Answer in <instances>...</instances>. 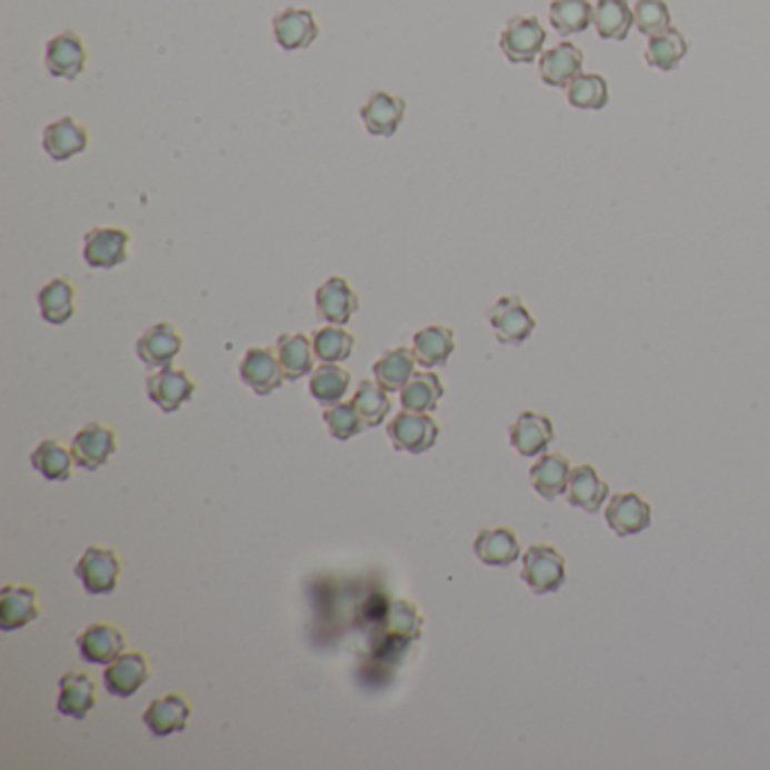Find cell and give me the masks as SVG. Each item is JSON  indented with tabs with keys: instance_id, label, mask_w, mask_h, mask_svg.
Wrapping results in <instances>:
<instances>
[{
	"instance_id": "cell-1",
	"label": "cell",
	"mask_w": 770,
	"mask_h": 770,
	"mask_svg": "<svg viewBox=\"0 0 770 770\" xmlns=\"http://www.w3.org/2000/svg\"><path fill=\"white\" fill-rule=\"evenodd\" d=\"M522 579L536 594H549L566 586V558L556 547L533 544L522 558Z\"/></svg>"
},
{
	"instance_id": "cell-2",
	"label": "cell",
	"mask_w": 770,
	"mask_h": 770,
	"mask_svg": "<svg viewBox=\"0 0 770 770\" xmlns=\"http://www.w3.org/2000/svg\"><path fill=\"white\" fill-rule=\"evenodd\" d=\"M387 434L396 450L423 454L437 446L441 430L430 413L402 409L387 426Z\"/></svg>"
},
{
	"instance_id": "cell-3",
	"label": "cell",
	"mask_w": 770,
	"mask_h": 770,
	"mask_svg": "<svg viewBox=\"0 0 770 770\" xmlns=\"http://www.w3.org/2000/svg\"><path fill=\"white\" fill-rule=\"evenodd\" d=\"M120 556L109 547H89L84 556L78 560L76 577L82 581L84 590L91 597L111 594L118 588L120 579Z\"/></svg>"
},
{
	"instance_id": "cell-4",
	"label": "cell",
	"mask_w": 770,
	"mask_h": 770,
	"mask_svg": "<svg viewBox=\"0 0 770 770\" xmlns=\"http://www.w3.org/2000/svg\"><path fill=\"white\" fill-rule=\"evenodd\" d=\"M87 46L73 30L61 32L46 43V68L52 78L78 80L87 68Z\"/></svg>"
},
{
	"instance_id": "cell-5",
	"label": "cell",
	"mask_w": 770,
	"mask_h": 770,
	"mask_svg": "<svg viewBox=\"0 0 770 770\" xmlns=\"http://www.w3.org/2000/svg\"><path fill=\"white\" fill-rule=\"evenodd\" d=\"M240 378L258 396H269L278 391L288 380L283 367L278 362L276 350L264 346H253L247 350L240 362Z\"/></svg>"
},
{
	"instance_id": "cell-6",
	"label": "cell",
	"mask_w": 770,
	"mask_h": 770,
	"mask_svg": "<svg viewBox=\"0 0 770 770\" xmlns=\"http://www.w3.org/2000/svg\"><path fill=\"white\" fill-rule=\"evenodd\" d=\"M41 146L52 161H70L89 150V129L80 120L63 116L43 129Z\"/></svg>"
},
{
	"instance_id": "cell-7",
	"label": "cell",
	"mask_w": 770,
	"mask_h": 770,
	"mask_svg": "<svg viewBox=\"0 0 770 770\" xmlns=\"http://www.w3.org/2000/svg\"><path fill=\"white\" fill-rule=\"evenodd\" d=\"M488 321L493 326L498 339L509 346L524 343L536 330V319L524 308L520 297H502L488 310Z\"/></svg>"
},
{
	"instance_id": "cell-8",
	"label": "cell",
	"mask_w": 770,
	"mask_h": 770,
	"mask_svg": "<svg viewBox=\"0 0 770 770\" xmlns=\"http://www.w3.org/2000/svg\"><path fill=\"white\" fill-rule=\"evenodd\" d=\"M544 41L547 32L538 19L516 17L507 23L500 37V48L511 63H531L542 52Z\"/></svg>"
},
{
	"instance_id": "cell-9",
	"label": "cell",
	"mask_w": 770,
	"mask_h": 770,
	"mask_svg": "<svg viewBox=\"0 0 770 770\" xmlns=\"http://www.w3.org/2000/svg\"><path fill=\"white\" fill-rule=\"evenodd\" d=\"M183 337L172 323H154L136 341V356L148 369L172 367L174 358L181 353Z\"/></svg>"
},
{
	"instance_id": "cell-10",
	"label": "cell",
	"mask_w": 770,
	"mask_h": 770,
	"mask_svg": "<svg viewBox=\"0 0 770 770\" xmlns=\"http://www.w3.org/2000/svg\"><path fill=\"white\" fill-rule=\"evenodd\" d=\"M194 380L190 378L188 371L166 367L152 373L146 380V391L148 398L163 411V413H174L181 404H186L194 396Z\"/></svg>"
},
{
	"instance_id": "cell-11",
	"label": "cell",
	"mask_w": 770,
	"mask_h": 770,
	"mask_svg": "<svg viewBox=\"0 0 770 770\" xmlns=\"http://www.w3.org/2000/svg\"><path fill=\"white\" fill-rule=\"evenodd\" d=\"M116 450H118L116 432L111 428H104L102 423H89L87 428H82L73 437V446H70L76 466L89 472L100 470L116 454Z\"/></svg>"
},
{
	"instance_id": "cell-12",
	"label": "cell",
	"mask_w": 770,
	"mask_h": 770,
	"mask_svg": "<svg viewBox=\"0 0 770 770\" xmlns=\"http://www.w3.org/2000/svg\"><path fill=\"white\" fill-rule=\"evenodd\" d=\"M314 301L319 319L332 326H346L360 310V299L356 290L350 288L348 280L341 276H332L323 286H319Z\"/></svg>"
},
{
	"instance_id": "cell-13",
	"label": "cell",
	"mask_w": 770,
	"mask_h": 770,
	"mask_svg": "<svg viewBox=\"0 0 770 770\" xmlns=\"http://www.w3.org/2000/svg\"><path fill=\"white\" fill-rule=\"evenodd\" d=\"M271 32L276 43L288 50H303L310 48L319 39V23L310 10L301 8H288L283 12H278L271 21Z\"/></svg>"
},
{
	"instance_id": "cell-14",
	"label": "cell",
	"mask_w": 770,
	"mask_h": 770,
	"mask_svg": "<svg viewBox=\"0 0 770 770\" xmlns=\"http://www.w3.org/2000/svg\"><path fill=\"white\" fill-rule=\"evenodd\" d=\"M129 233L113 227H98L84 236V262L93 269H113L129 258Z\"/></svg>"
},
{
	"instance_id": "cell-15",
	"label": "cell",
	"mask_w": 770,
	"mask_h": 770,
	"mask_svg": "<svg viewBox=\"0 0 770 770\" xmlns=\"http://www.w3.org/2000/svg\"><path fill=\"white\" fill-rule=\"evenodd\" d=\"M540 78L547 87L553 89H568L583 70V52L570 43L563 41L551 50H544L540 57Z\"/></svg>"
},
{
	"instance_id": "cell-16",
	"label": "cell",
	"mask_w": 770,
	"mask_h": 770,
	"mask_svg": "<svg viewBox=\"0 0 770 770\" xmlns=\"http://www.w3.org/2000/svg\"><path fill=\"white\" fill-rule=\"evenodd\" d=\"M98 703V691H96V682L89 673H78L70 671L63 673L59 680V698H57V712L76 719V721H84L89 717V712L96 708Z\"/></svg>"
},
{
	"instance_id": "cell-17",
	"label": "cell",
	"mask_w": 770,
	"mask_h": 770,
	"mask_svg": "<svg viewBox=\"0 0 770 770\" xmlns=\"http://www.w3.org/2000/svg\"><path fill=\"white\" fill-rule=\"evenodd\" d=\"M606 522L621 538L638 536L651 527V504L638 493L614 496L606 507Z\"/></svg>"
},
{
	"instance_id": "cell-18",
	"label": "cell",
	"mask_w": 770,
	"mask_h": 770,
	"mask_svg": "<svg viewBox=\"0 0 770 770\" xmlns=\"http://www.w3.org/2000/svg\"><path fill=\"white\" fill-rule=\"evenodd\" d=\"M104 687L116 698H131L150 680V662L143 653H122L104 669Z\"/></svg>"
},
{
	"instance_id": "cell-19",
	"label": "cell",
	"mask_w": 770,
	"mask_h": 770,
	"mask_svg": "<svg viewBox=\"0 0 770 770\" xmlns=\"http://www.w3.org/2000/svg\"><path fill=\"white\" fill-rule=\"evenodd\" d=\"M190 714H192V708L186 696L168 693L163 698L152 700L150 708L143 714V723L152 732V737L163 739L174 732H183L188 728Z\"/></svg>"
},
{
	"instance_id": "cell-20",
	"label": "cell",
	"mask_w": 770,
	"mask_h": 770,
	"mask_svg": "<svg viewBox=\"0 0 770 770\" xmlns=\"http://www.w3.org/2000/svg\"><path fill=\"white\" fill-rule=\"evenodd\" d=\"M509 439L522 457H538L547 452L553 441L551 418L538 411H522L509 428Z\"/></svg>"
},
{
	"instance_id": "cell-21",
	"label": "cell",
	"mask_w": 770,
	"mask_h": 770,
	"mask_svg": "<svg viewBox=\"0 0 770 770\" xmlns=\"http://www.w3.org/2000/svg\"><path fill=\"white\" fill-rule=\"evenodd\" d=\"M407 102L398 96H391L387 91H376L367 100V104L360 109V118L371 136L391 138L400 124L404 122Z\"/></svg>"
},
{
	"instance_id": "cell-22",
	"label": "cell",
	"mask_w": 770,
	"mask_h": 770,
	"mask_svg": "<svg viewBox=\"0 0 770 770\" xmlns=\"http://www.w3.org/2000/svg\"><path fill=\"white\" fill-rule=\"evenodd\" d=\"M78 649L84 662L109 667L124 651L122 630L111 623H91L78 636Z\"/></svg>"
},
{
	"instance_id": "cell-23",
	"label": "cell",
	"mask_w": 770,
	"mask_h": 770,
	"mask_svg": "<svg viewBox=\"0 0 770 770\" xmlns=\"http://www.w3.org/2000/svg\"><path fill=\"white\" fill-rule=\"evenodd\" d=\"M474 556L483 566L509 568L520 558V540L507 527L483 529L474 538Z\"/></svg>"
},
{
	"instance_id": "cell-24",
	"label": "cell",
	"mask_w": 770,
	"mask_h": 770,
	"mask_svg": "<svg viewBox=\"0 0 770 770\" xmlns=\"http://www.w3.org/2000/svg\"><path fill=\"white\" fill-rule=\"evenodd\" d=\"M570 474H572L570 459L558 452H549L533 463L529 479L538 496H542L544 500H556L563 493H568Z\"/></svg>"
},
{
	"instance_id": "cell-25",
	"label": "cell",
	"mask_w": 770,
	"mask_h": 770,
	"mask_svg": "<svg viewBox=\"0 0 770 770\" xmlns=\"http://www.w3.org/2000/svg\"><path fill=\"white\" fill-rule=\"evenodd\" d=\"M39 617L37 590L26 586H6L0 592V630L14 633V630L32 623Z\"/></svg>"
},
{
	"instance_id": "cell-26",
	"label": "cell",
	"mask_w": 770,
	"mask_h": 770,
	"mask_svg": "<svg viewBox=\"0 0 770 770\" xmlns=\"http://www.w3.org/2000/svg\"><path fill=\"white\" fill-rule=\"evenodd\" d=\"M413 358L420 367H446L454 353V332L448 326H426L413 334Z\"/></svg>"
},
{
	"instance_id": "cell-27",
	"label": "cell",
	"mask_w": 770,
	"mask_h": 770,
	"mask_svg": "<svg viewBox=\"0 0 770 770\" xmlns=\"http://www.w3.org/2000/svg\"><path fill=\"white\" fill-rule=\"evenodd\" d=\"M276 356L290 382H297L314 371L317 356L312 348V339H308V334L303 332L280 334L276 341Z\"/></svg>"
},
{
	"instance_id": "cell-28",
	"label": "cell",
	"mask_w": 770,
	"mask_h": 770,
	"mask_svg": "<svg viewBox=\"0 0 770 770\" xmlns=\"http://www.w3.org/2000/svg\"><path fill=\"white\" fill-rule=\"evenodd\" d=\"M610 493L608 481L599 477L594 466L572 468L568 483V500L572 507L583 509L588 513H597Z\"/></svg>"
},
{
	"instance_id": "cell-29",
	"label": "cell",
	"mask_w": 770,
	"mask_h": 770,
	"mask_svg": "<svg viewBox=\"0 0 770 770\" xmlns=\"http://www.w3.org/2000/svg\"><path fill=\"white\" fill-rule=\"evenodd\" d=\"M37 301L43 321L63 326L76 314V286L68 278H54L39 290Z\"/></svg>"
},
{
	"instance_id": "cell-30",
	"label": "cell",
	"mask_w": 770,
	"mask_h": 770,
	"mask_svg": "<svg viewBox=\"0 0 770 770\" xmlns=\"http://www.w3.org/2000/svg\"><path fill=\"white\" fill-rule=\"evenodd\" d=\"M443 393H446V389H443V382L437 373H432V371L413 373V378L400 391V404L407 411L430 413V411H437Z\"/></svg>"
},
{
	"instance_id": "cell-31",
	"label": "cell",
	"mask_w": 770,
	"mask_h": 770,
	"mask_svg": "<svg viewBox=\"0 0 770 770\" xmlns=\"http://www.w3.org/2000/svg\"><path fill=\"white\" fill-rule=\"evenodd\" d=\"M416 358L411 348H393L373 364V376L380 387H384L389 393L402 391V387L413 378L416 373Z\"/></svg>"
},
{
	"instance_id": "cell-32",
	"label": "cell",
	"mask_w": 770,
	"mask_h": 770,
	"mask_svg": "<svg viewBox=\"0 0 770 770\" xmlns=\"http://www.w3.org/2000/svg\"><path fill=\"white\" fill-rule=\"evenodd\" d=\"M592 23L601 39L623 41L636 23V12L628 8L626 0H599Z\"/></svg>"
},
{
	"instance_id": "cell-33",
	"label": "cell",
	"mask_w": 770,
	"mask_h": 770,
	"mask_svg": "<svg viewBox=\"0 0 770 770\" xmlns=\"http://www.w3.org/2000/svg\"><path fill=\"white\" fill-rule=\"evenodd\" d=\"M687 50H689V43H687L684 34L676 28H669L662 34L649 37L644 59L651 68L662 70V73H671V70H676L680 66Z\"/></svg>"
},
{
	"instance_id": "cell-34",
	"label": "cell",
	"mask_w": 770,
	"mask_h": 770,
	"mask_svg": "<svg viewBox=\"0 0 770 770\" xmlns=\"http://www.w3.org/2000/svg\"><path fill=\"white\" fill-rule=\"evenodd\" d=\"M549 21L560 37L579 34L594 21V8L588 0H553L549 6Z\"/></svg>"
},
{
	"instance_id": "cell-35",
	"label": "cell",
	"mask_w": 770,
	"mask_h": 770,
	"mask_svg": "<svg viewBox=\"0 0 770 770\" xmlns=\"http://www.w3.org/2000/svg\"><path fill=\"white\" fill-rule=\"evenodd\" d=\"M30 461L39 474H43L48 481H66L73 472V452L66 450L59 441L46 439L34 448L30 454Z\"/></svg>"
},
{
	"instance_id": "cell-36",
	"label": "cell",
	"mask_w": 770,
	"mask_h": 770,
	"mask_svg": "<svg viewBox=\"0 0 770 770\" xmlns=\"http://www.w3.org/2000/svg\"><path fill=\"white\" fill-rule=\"evenodd\" d=\"M312 348H314V356L319 362L339 364V362H346L350 356H353L356 337L350 334L348 330H343V326L330 323L326 328L314 330Z\"/></svg>"
},
{
	"instance_id": "cell-37",
	"label": "cell",
	"mask_w": 770,
	"mask_h": 770,
	"mask_svg": "<svg viewBox=\"0 0 770 770\" xmlns=\"http://www.w3.org/2000/svg\"><path fill=\"white\" fill-rule=\"evenodd\" d=\"M350 387V371L339 364H321L312 371L310 393L321 407H332L343 400Z\"/></svg>"
},
{
	"instance_id": "cell-38",
	"label": "cell",
	"mask_w": 770,
	"mask_h": 770,
	"mask_svg": "<svg viewBox=\"0 0 770 770\" xmlns=\"http://www.w3.org/2000/svg\"><path fill=\"white\" fill-rule=\"evenodd\" d=\"M353 404L358 407V411L362 413L364 423L369 428H378L391 411L389 391L380 387L378 380H362V384L358 387L353 396Z\"/></svg>"
},
{
	"instance_id": "cell-39",
	"label": "cell",
	"mask_w": 770,
	"mask_h": 770,
	"mask_svg": "<svg viewBox=\"0 0 770 770\" xmlns=\"http://www.w3.org/2000/svg\"><path fill=\"white\" fill-rule=\"evenodd\" d=\"M610 96H608V82L606 78L590 73V76H579L570 87H568V102L581 111H601L606 109Z\"/></svg>"
},
{
	"instance_id": "cell-40",
	"label": "cell",
	"mask_w": 770,
	"mask_h": 770,
	"mask_svg": "<svg viewBox=\"0 0 770 770\" xmlns=\"http://www.w3.org/2000/svg\"><path fill=\"white\" fill-rule=\"evenodd\" d=\"M323 423L337 441L353 439L369 428L353 402H337L332 407H326Z\"/></svg>"
},
{
	"instance_id": "cell-41",
	"label": "cell",
	"mask_w": 770,
	"mask_h": 770,
	"mask_svg": "<svg viewBox=\"0 0 770 770\" xmlns=\"http://www.w3.org/2000/svg\"><path fill=\"white\" fill-rule=\"evenodd\" d=\"M420 630H423V614H420V610L411 601H393L391 610L387 612V633L402 642H409L420 636Z\"/></svg>"
},
{
	"instance_id": "cell-42",
	"label": "cell",
	"mask_w": 770,
	"mask_h": 770,
	"mask_svg": "<svg viewBox=\"0 0 770 770\" xmlns=\"http://www.w3.org/2000/svg\"><path fill=\"white\" fill-rule=\"evenodd\" d=\"M636 26L647 37L667 32L671 28V14L664 0H638Z\"/></svg>"
}]
</instances>
